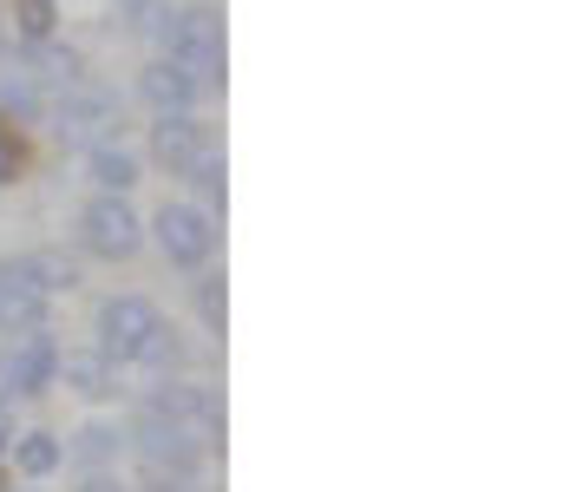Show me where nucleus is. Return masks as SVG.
<instances>
[{
  "instance_id": "obj_1",
  "label": "nucleus",
  "mask_w": 563,
  "mask_h": 492,
  "mask_svg": "<svg viewBox=\"0 0 563 492\" xmlns=\"http://www.w3.org/2000/svg\"><path fill=\"white\" fill-rule=\"evenodd\" d=\"M125 440L139 453L144 480H197V467H203V447L177 420H164L157 407H144V401H139V414H132V427H125Z\"/></svg>"
},
{
  "instance_id": "obj_2",
  "label": "nucleus",
  "mask_w": 563,
  "mask_h": 492,
  "mask_svg": "<svg viewBox=\"0 0 563 492\" xmlns=\"http://www.w3.org/2000/svg\"><path fill=\"white\" fill-rule=\"evenodd\" d=\"M157 40H164V59H177L197 86H217V79H223V20H217L210 7L164 13Z\"/></svg>"
},
{
  "instance_id": "obj_3",
  "label": "nucleus",
  "mask_w": 563,
  "mask_h": 492,
  "mask_svg": "<svg viewBox=\"0 0 563 492\" xmlns=\"http://www.w3.org/2000/svg\"><path fill=\"white\" fill-rule=\"evenodd\" d=\"M79 243H86L99 263H132V256L144 250V217L125 204V197L99 190V197L79 210Z\"/></svg>"
},
{
  "instance_id": "obj_4",
  "label": "nucleus",
  "mask_w": 563,
  "mask_h": 492,
  "mask_svg": "<svg viewBox=\"0 0 563 492\" xmlns=\"http://www.w3.org/2000/svg\"><path fill=\"white\" fill-rule=\"evenodd\" d=\"M144 407H157L164 420H177L203 453L223 440V401L210 394V387H190V381H170V374H157V387L144 394Z\"/></svg>"
},
{
  "instance_id": "obj_5",
  "label": "nucleus",
  "mask_w": 563,
  "mask_h": 492,
  "mask_svg": "<svg viewBox=\"0 0 563 492\" xmlns=\"http://www.w3.org/2000/svg\"><path fill=\"white\" fill-rule=\"evenodd\" d=\"M112 125H119V99H112L106 86L73 79L66 99L53 106V139H59V145H106Z\"/></svg>"
},
{
  "instance_id": "obj_6",
  "label": "nucleus",
  "mask_w": 563,
  "mask_h": 492,
  "mask_svg": "<svg viewBox=\"0 0 563 492\" xmlns=\"http://www.w3.org/2000/svg\"><path fill=\"white\" fill-rule=\"evenodd\" d=\"M151 230H157L164 263H177V270H203L217 256V217L197 210V204H164Z\"/></svg>"
},
{
  "instance_id": "obj_7",
  "label": "nucleus",
  "mask_w": 563,
  "mask_h": 492,
  "mask_svg": "<svg viewBox=\"0 0 563 492\" xmlns=\"http://www.w3.org/2000/svg\"><path fill=\"white\" fill-rule=\"evenodd\" d=\"M59 381V341H53V328H20L13 341H7V387L13 394H46Z\"/></svg>"
},
{
  "instance_id": "obj_8",
  "label": "nucleus",
  "mask_w": 563,
  "mask_h": 492,
  "mask_svg": "<svg viewBox=\"0 0 563 492\" xmlns=\"http://www.w3.org/2000/svg\"><path fill=\"white\" fill-rule=\"evenodd\" d=\"M157 328V303H144V296H112L106 309H99V354L106 361H139L144 335Z\"/></svg>"
},
{
  "instance_id": "obj_9",
  "label": "nucleus",
  "mask_w": 563,
  "mask_h": 492,
  "mask_svg": "<svg viewBox=\"0 0 563 492\" xmlns=\"http://www.w3.org/2000/svg\"><path fill=\"white\" fill-rule=\"evenodd\" d=\"M53 309V296L40 289L33 263L26 256H7L0 263V335H20V328H40Z\"/></svg>"
},
{
  "instance_id": "obj_10",
  "label": "nucleus",
  "mask_w": 563,
  "mask_h": 492,
  "mask_svg": "<svg viewBox=\"0 0 563 492\" xmlns=\"http://www.w3.org/2000/svg\"><path fill=\"white\" fill-rule=\"evenodd\" d=\"M197 92H203V86H197L177 59H164V53L139 73V99L151 106V112H190V106H197Z\"/></svg>"
},
{
  "instance_id": "obj_11",
  "label": "nucleus",
  "mask_w": 563,
  "mask_h": 492,
  "mask_svg": "<svg viewBox=\"0 0 563 492\" xmlns=\"http://www.w3.org/2000/svg\"><path fill=\"white\" fill-rule=\"evenodd\" d=\"M197 152H203V125H197L190 112H157V125H151V158L184 177V164L197 158Z\"/></svg>"
},
{
  "instance_id": "obj_12",
  "label": "nucleus",
  "mask_w": 563,
  "mask_h": 492,
  "mask_svg": "<svg viewBox=\"0 0 563 492\" xmlns=\"http://www.w3.org/2000/svg\"><path fill=\"white\" fill-rule=\"evenodd\" d=\"M59 374H66V387L86 394V401H112V394H119V361H106L99 348H86V354H59Z\"/></svg>"
},
{
  "instance_id": "obj_13",
  "label": "nucleus",
  "mask_w": 563,
  "mask_h": 492,
  "mask_svg": "<svg viewBox=\"0 0 563 492\" xmlns=\"http://www.w3.org/2000/svg\"><path fill=\"white\" fill-rule=\"evenodd\" d=\"M86 171H92V184H99V190H112V197H125V190L139 184V158H132L125 145H112V139L86 152Z\"/></svg>"
},
{
  "instance_id": "obj_14",
  "label": "nucleus",
  "mask_w": 563,
  "mask_h": 492,
  "mask_svg": "<svg viewBox=\"0 0 563 492\" xmlns=\"http://www.w3.org/2000/svg\"><path fill=\"white\" fill-rule=\"evenodd\" d=\"M119 447H125V434H119L112 420H86V427L73 434V447H66V453H73L79 467H106V460H119Z\"/></svg>"
},
{
  "instance_id": "obj_15",
  "label": "nucleus",
  "mask_w": 563,
  "mask_h": 492,
  "mask_svg": "<svg viewBox=\"0 0 563 492\" xmlns=\"http://www.w3.org/2000/svg\"><path fill=\"white\" fill-rule=\"evenodd\" d=\"M7 453H13V467H20L26 480H46V473L66 460V447H59L53 434H13V447H7Z\"/></svg>"
},
{
  "instance_id": "obj_16",
  "label": "nucleus",
  "mask_w": 563,
  "mask_h": 492,
  "mask_svg": "<svg viewBox=\"0 0 563 492\" xmlns=\"http://www.w3.org/2000/svg\"><path fill=\"white\" fill-rule=\"evenodd\" d=\"M139 368H151V374H177V368H184V335H177V328L164 322V316H157V328L144 335Z\"/></svg>"
},
{
  "instance_id": "obj_17",
  "label": "nucleus",
  "mask_w": 563,
  "mask_h": 492,
  "mask_svg": "<svg viewBox=\"0 0 563 492\" xmlns=\"http://www.w3.org/2000/svg\"><path fill=\"white\" fill-rule=\"evenodd\" d=\"M26 66H33L40 79H53V86H73V79H79V53H73V46H53V40H33V46H26Z\"/></svg>"
},
{
  "instance_id": "obj_18",
  "label": "nucleus",
  "mask_w": 563,
  "mask_h": 492,
  "mask_svg": "<svg viewBox=\"0 0 563 492\" xmlns=\"http://www.w3.org/2000/svg\"><path fill=\"white\" fill-rule=\"evenodd\" d=\"M59 26V0H13V40L33 46V40H53Z\"/></svg>"
},
{
  "instance_id": "obj_19",
  "label": "nucleus",
  "mask_w": 563,
  "mask_h": 492,
  "mask_svg": "<svg viewBox=\"0 0 563 492\" xmlns=\"http://www.w3.org/2000/svg\"><path fill=\"white\" fill-rule=\"evenodd\" d=\"M184 177H190V184L203 190V204H210V217H217V210H223V158H217V152L203 145L197 158L184 164Z\"/></svg>"
},
{
  "instance_id": "obj_20",
  "label": "nucleus",
  "mask_w": 563,
  "mask_h": 492,
  "mask_svg": "<svg viewBox=\"0 0 563 492\" xmlns=\"http://www.w3.org/2000/svg\"><path fill=\"white\" fill-rule=\"evenodd\" d=\"M26 263H33V276H40V289H46V296H59V289H73V283H79V270H73L66 256H53V250H33Z\"/></svg>"
},
{
  "instance_id": "obj_21",
  "label": "nucleus",
  "mask_w": 563,
  "mask_h": 492,
  "mask_svg": "<svg viewBox=\"0 0 563 492\" xmlns=\"http://www.w3.org/2000/svg\"><path fill=\"white\" fill-rule=\"evenodd\" d=\"M197 316H203V328H210V335H223V322H230V303H223V276H203V283H197Z\"/></svg>"
},
{
  "instance_id": "obj_22",
  "label": "nucleus",
  "mask_w": 563,
  "mask_h": 492,
  "mask_svg": "<svg viewBox=\"0 0 563 492\" xmlns=\"http://www.w3.org/2000/svg\"><path fill=\"white\" fill-rule=\"evenodd\" d=\"M0 112H20L26 119V112H40V92L26 79H0Z\"/></svg>"
},
{
  "instance_id": "obj_23",
  "label": "nucleus",
  "mask_w": 563,
  "mask_h": 492,
  "mask_svg": "<svg viewBox=\"0 0 563 492\" xmlns=\"http://www.w3.org/2000/svg\"><path fill=\"white\" fill-rule=\"evenodd\" d=\"M13 177H20V139H13V125L0 112V184H13Z\"/></svg>"
},
{
  "instance_id": "obj_24",
  "label": "nucleus",
  "mask_w": 563,
  "mask_h": 492,
  "mask_svg": "<svg viewBox=\"0 0 563 492\" xmlns=\"http://www.w3.org/2000/svg\"><path fill=\"white\" fill-rule=\"evenodd\" d=\"M7 447H13V407L0 401V460H7Z\"/></svg>"
},
{
  "instance_id": "obj_25",
  "label": "nucleus",
  "mask_w": 563,
  "mask_h": 492,
  "mask_svg": "<svg viewBox=\"0 0 563 492\" xmlns=\"http://www.w3.org/2000/svg\"><path fill=\"white\" fill-rule=\"evenodd\" d=\"M79 492H132V486H119L112 473H92V480H86V486H79Z\"/></svg>"
},
{
  "instance_id": "obj_26",
  "label": "nucleus",
  "mask_w": 563,
  "mask_h": 492,
  "mask_svg": "<svg viewBox=\"0 0 563 492\" xmlns=\"http://www.w3.org/2000/svg\"><path fill=\"white\" fill-rule=\"evenodd\" d=\"M144 492H197V480H144Z\"/></svg>"
},
{
  "instance_id": "obj_27",
  "label": "nucleus",
  "mask_w": 563,
  "mask_h": 492,
  "mask_svg": "<svg viewBox=\"0 0 563 492\" xmlns=\"http://www.w3.org/2000/svg\"><path fill=\"white\" fill-rule=\"evenodd\" d=\"M0 394H7V348H0Z\"/></svg>"
}]
</instances>
